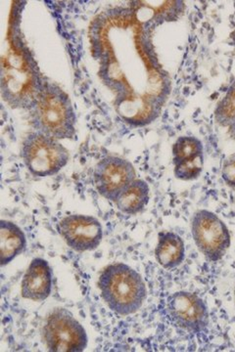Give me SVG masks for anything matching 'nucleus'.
Returning <instances> with one entry per match:
<instances>
[{
  "instance_id": "a211bd4d",
  "label": "nucleus",
  "mask_w": 235,
  "mask_h": 352,
  "mask_svg": "<svg viewBox=\"0 0 235 352\" xmlns=\"http://www.w3.org/2000/svg\"><path fill=\"white\" fill-rule=\"evenodd\" d=\"M229 132L230 136H232V138L235 139V119L232 120V124H229Z\"/></svg>"
},
{
  "instance_id": "1a4fd4ad",
  "label": "nucleus",
  "mask_w": 235,
  "mask_h": 352,
  "mask_svg": "<svg viewBox=\"0 0 235 352\" xmlns=\"http://www.w3.org/2000/svg\"><path fill=\"white\" fill-rule=\"evenodd\" d=\"M58 230L70 248L78 252L92 251L103 237L100 222L90 215L73 214L64 217Z\"/></svg>"
},
{
  "instance_id": "2eb2a0df",
  "label": "nucleus",
  "mask_w": 235,
  "mask_h": 352,
  "mask_svg": "<svg viewBox=\"0 0 235 352\" xmlns=\"http://www.w3.org/2000/svg\"><path fill=\"white\" fill-rule=\"evenodd\" d=\"M215 119L220 126L227 127L235 119V80L230 85L222 100L218 102L215 110Z\"/></svg>"
},
{
  "instance_id": "f03ea898",
  "label": "nucleus",
  "mask_w": 235,
  "mask_h": 352,
  "mask_svg": "<svg viewBox=\"0 0 235 352\" xmlns=\"http://www.w3.org/2000/svg\"><path fill=\"white\" fill-rule=\"evenodd\" d=\"M30 111L36 131L57 140L71 139L76 134V116L73 103L56 83L44 80Z\"/></svg>"
},
{
  "instance_id": "39448f33",
  "label": "nucleus",
  "mask_w": 235,
  "mask_h": 352,
  "mask_svg": "<svg viewBox=\"0 0 235 352\" xmlns=\"http://www.w3.org/2000/svg\"><path fill=\"white\" fill-rule=\"evenodd\" d=\"M43 339L50 351H83L88 346L85 329L64 308H56L48 315Z\"/></svg>"
},
{
  "instance_id": "7ed1b4c3",
  "label": "nucleus",
  "mask_w": 235,
  "mask_h": 352,
  "mask_svg": "<svg viewBox=\"0 0 235 352\" xmlns=\"http://www.w3.org/2000/svg\"><path fill=\"white\" fill-rule=\"evenodd\" d=\"M99 286L104 302L120 315L134 314L146 298L143 278L124 263L107 266L100 275Z\"/></svg>"
},
{
  "instance_id": "f257e3e1",
  "label": "nucleus",
  "mask_w": 235,
  "mask_h": 352,
  "mask_svg": "<svg viewBox=\"0 0 235 352\" xmlns=\"http://www.w3.org/2000/svg\"><path fill=\"white\" fill-rule=\"evenodd\" d=\"M44 80L24 45L13 46L2 59L1 94L11 108H31Z\"/></svg>"
},
{
  "instance_id": "6ab92c4d",
  "label": "nucleus",
  "mask_w": 235,
  "mask_h": 352,
  "mask_svg": "<svg viewBox=\"0 0 235 352\" xmlns=\"http://www.w3.org/2000/svg\"><path fill=\"white\" fill-rule=\"evenodd\" d=\"M234 298H235V288H234Z\"/></svg>"
},
{
  "instance_id": "0eeeda50",
  "label": "nucleus",
  "mask_w": 235,
  "mask_h": 352,
  "mask_svg": "<svg viewBox=\"0 0 235 352\" xmlns=\"http://www.w3.org/2000/svg\"><path fill=\"white\" fill-rule=\"evenodd\" d=\"M136 170L123 157L109 156L96 164L93 173L95 188L107 200L115 201L120 194L136 179Z\"/></svg>"
},
{
  "instance_id": "9d476101",
  "label": "nucleus",
  "mask_w": 235,
  "mask_h": 352,
  "mask_svg": "<svg viewBox=\"0 0 235 352\" xmlns=\"http://www.w3.org/2000/svg\"><path fill=\"white\" fill-rule=\"evenodd\" d=\"M51 278L48 263L44 259H34L23 278V298L34 302H43L50 295Z\"/></svg>"
},
{
  "instance_id": "423d86ee",
  "label": "nucleus",
  "mask_w": 235,
  "mask_h": 352,
  "mask_svg": "<svg viewBox=\"0 0 235 352\" xmlns=\"http://www.w3.org/2000/svg\"><path fill=\"white\" fill-rule=\"evenodd\" d=\"M193 239L209 261H218L230 245V234L222 219L209 210L195 212L192 221Z\"/></svg>"
},
{
  "instance_id": "f3484780",
  "label": "nucleus",
  "mask_w": 235,
  "mask_h": 352,
  "mask_svg": "<svg viewBox=\"0 0 235 352\" xmlns=\"http://www.w3.org/2000/svg\"><path fill=\"white\" fill-rule=\"evenodd\" d=\"M222 176L223 182L235 189V153L227 157L223 163Z\"/></svg>"
},
{
  "instance_id": "9b49d317",
  "label": "nucleus",
  "mask_w": 235,
  "mask_h": 352,
  "mask_svg": "<svg viewBox=\"0 0 235 352\" xmlns=\"http://www.w3.org/2000/svg\"><path fill=\"white\" fill-rule=\"evenodd\" d=\"M25 236L13 222L1 220L0 222V261L1 265L11 263L18 254L24 251Z\"/></svg>"
},
{
  "instance_id": "6e6552de",
  "label": "nucleus",
  "mask_w": 235,
  "mask_h": 352,
  "mask_svg": "<svg viewBox=\"0 0 235 352\" xmlns=\"http://www.w3.org/2000/svg\"><path fill=\"white\" fill-rule=\"evenodd\" d=\"M167 312L176 326L190 333H200L208 326L209 315L203 300L188 292H178L167 300Z\"/></svg>"
},
{
  "instance_id": "4468645a",
  "label": "nucleus",
  "mask_w": 235,
  "mask_h": 352,
  "mask_svg": "<svg viewBox=\"0 0 235 352\" xmlns=\"http://www.w3.org/2000/svg\"><path fill=\"white\" fill-rule=\"evenodd\" d=\"M203 155L201 141L193 136H181L173 145V163L176 164L192 161Z\"/></svg>"
},
{
  "instance_id": "dca6fc26",
  "label": "nucleus",
  "mask_w": 235,
  "mask_h": 352,
  "mask_svg": "<svg viewBox=\"0 0 235 352\" xmlns=\"http://www.w3.org/2000/svg\"><path fill=\"white\" fill-rule=\"evenodd\" d=\"M204 166V155L195 157L192 161H185L183 163L176 164L174 166V176L178 179L185 180H194L198 178L203 170Z\"/></svg>"
},
{
  "instance_id": "20e7f679",
  "label": "nucleus",
  "mask_w": 235,
  "mask_h": 352,
  "mask_svg": "<svg viewBox=\"0 0 235 352\" xmlns=\"http://www.w3.org/2000/svg\"><path fill=\"white\" fill-rule=\"evenodd\" d=\"M25 168L37 177L54 175L68 164L69 152L57 139L34 131L28 134L21 150Z\"/></svg>"
},
{
  "instance_id": "ddd939ff",
  "label": "nucleus",
  "mask_w": 235,
  "mask_h": 352,
  "mask_svg": "<svg viewBox=\"0 0 235 352\" xmlns=\"http://www.w3.org/2000/svg\"><path fill=\"white\" fill-rule=\"evenodd\" d=\"M150 198V188L143 179H134L114 201L121 212L134 215L143 212Z\"/></svg>"
},
{
  "instance_id": "f8f14e48",
  "label": "nucleus",
  "mask_w": 235,
  "mask_h": 352,
  "mask_svg": "<svg viewBox=\"0 0 235 352\" xmlns=\"http://www.w3.org/2000/svg\"><path fill=\"white\" fill-rule=\"evenodd\" d=\"M155 256L160 265L166 270L176 267L185 259V244L183 239L176 233H160Z\"/></svg>"
}]
</instances>
